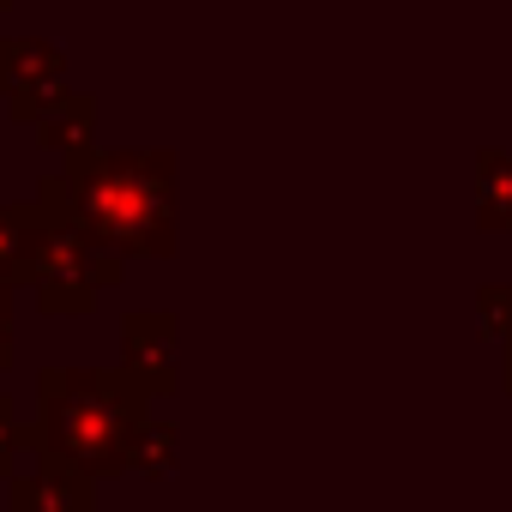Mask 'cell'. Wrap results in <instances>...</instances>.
I'll use <instances>...</instances> for the list:
<instances>
[{"instance_id": "9c48e42d", "label": "cell", "mask_w": 512, "mask_h": 512, "mask_svg": "<svg viewBox=\"0 0 512 512\" xmlns=\"http://www.w3.org/2000/svg\"><path fill=\"white\" fill-rule=\"evenodd\" d=\"M476 193H482V223L512 229V157H506V151H482V163H476Z\"/></svg>"}, {"instance_id": "5b68a950", "label": "cell", "mask_w": 512, "mask_h": 512, "mask_svg": "<svg viewBox=\"0 0 512 512\" xmlns=\"http://www.w3.org/2000/svg\"><path fill=\"white\" fill-rule=\"evenodd\" d=\"M121 350H127V374L145 392L175 386V320L169 314H133L121 326Z\"/></svg>"}, {"instance_id": "277c9868", "label": "cell", "mask_w": 512, "mask_h": 512, "mask_svg": "<svg viewBox=\"0 0 512 512\" xmlns=\"http://www.w3.org/2000/svg\"><path fill=\"white\" fill-rule=\"evenodd\" d=\"M7 115L19 127H31V139L43 151H91V127H97V91H79V85H37V91H19L7 103Z\"/></svg>"}, {"instance_id": "8fae6325", "label": "cell", "mask_w": 512, "mask_h": 512, "mask_svg": "<svg viewBox=\"0 0 512 512\" xmlns=\"http://www.w3.org/2000/svg\"><path fill=\"white\" fill-rule=\"evenodd\" d=\"M13 362V290H0V368Z\"/></svg>"}, {"instance_id": "7a4b0ae2", "label": "cell", "mask_w": 512, "mask_h": 512, "mask_svg": "<svg viewBox=\"0 0 512 512\" xmlns=\"http://www.w3.org/2000/svg\"><path fill=\"white\" fill-rule=\"evenodd\" d=\"M145 428V386L115 368H49L43 374V446L67 470H115L133 464V440Z\"/></svg>"}, {"instance_id": "4fadbf2b", "label": "cell", "mask_w": 512, "mask_h": 512, "mask_svg": "<svg viewBox=\"0 0 512 512\" xmlns=\"http://www.w3.org/2000/svg\"><path fill=\"white\" fill-rule=\"evenodd\" d=\"M7 7H13V0H0V13H7Z\"/></svg>"}, {"instance_id": "30bf717a", "label": "cell", "mask_w": 512, "mask_h": 512, "mask_svg": "<svg viewBox=\"0 0 512 512\" xmlns=\"http://www.w3.org/2000/svg\"><path fill=\"white\" fill-rule=\"evenodd\" d=\"M482 314H488L500 332H512V290H482Z\"/></svg>"}, {"instance_id": "52a82bcc", "label": "cell", "mask_w": 512, "mask_h": 512, "mask_svg": "<svg viewBox=\"0 0 512 512\" xmlns=\"http://www.w3.org/2000/svg\"><path fill=\"white\" fill-rule=\"evenodd\" d=\"M37 241H43V211H37V199L0 205V290L31 284V272H37Z\"/></svg>"}, {"instance_id": "8992f818", "label": "cell", "mask_w": 512, "mask_h": 512, "mask_svg": "<svg viewBox=\"0 0 512 512\" xmlns=\"http://www.w3.org/2000/svg\"><path fill=\"white\" fill-rule=\"evenodd\" d=\"M67 79V49L43 37H0V103H13L19 91L61 85Z\"/></svg>"}, {"instance_id": "7c38bea8", "label": "cell", "mask_w": 512, "mask_h": 512, "mask_svg": "<svg viewBox=\"0 0 512 512\" xmlns=\"http://www.w3.org/2000/svg\"><path fill=\"white\" fill-rule=\"evenodd\" d=\"M19 434V422H13V410H7V398H0V446H7Z\"/></svg>"}, {"instance_id": "6da1fadb", "label": "cell", "mask_w": 512, "mask_h": 512, "mask_svg": "<svg viewBox=\"0 0 512 512\" xmlns=\"http://www.w3.org/2000/svg\"><path fill=\"white\" fill-rule=\"evenodd\" d=\"M37 205L103 253H175V151H73L37 181Z\"/></svg>"}, {"instance_id": "3957f363", "label": "cell", "mask_w": 512, "mask_h": 512, "mask_svg": "<svg viewBox=\"0 0 512 512\" xmlns=\"http://www.w3.org/2000/svg\"><path fill=\"white\" fill-rule=\"evenodd\" d=\"M43 211V205H37ZM121 278V253H103L91 247L73 223L49 217L43 211V241H37V308L43 314H85L97 302V290H109Z\"/></svg>"}, {"instance_id": "ba28073f", "label": "cell", "mask_w": 512, "mask_h": 512, "mask_svg": "<svg viewBox=\"0 0 512 512\" xmlns=\"http://www.w3.org/2000/svg\"><path fill=\"white\" fill-rule=\"evenodd\" d=\"M19 512H91V494H85V470H49V476H25L19 482Z\"/></svg>"}]
</instances>
